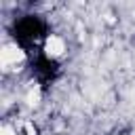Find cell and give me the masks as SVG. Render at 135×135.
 <instances>
[{
    "mask_svg": "<svg viewBox=\"0 0 135 135\" xmlns=\"http://www.w3.org/2000/svg\"><path fill=\"white\" fill-rule=\"evenodd\" d=\"M42 55L46 61H59L68 55V40L61 34H46L42 40Z\"/></svg>",
    "mask_w": 135,
    "mask_h": 135,
    "instance_id": "1",
    "label": "cell"
},
{
    "mask_svg": "<svg viewBox=\"0 0 135 135\" xmlns=\"http://www.w3.org/2000/svg\"><path fill=\"white\" fill-rule=\"evenodd\" d=\"M82 25H84V21H82V19H76V27H82ZM82 34L86 36V30H80V32H78V40H82Z\"/></svg>",
    "mask_w": 135,
    "mask_h": 135,
    "instance_id": "3",
    "label": "cell"
},
{
    "mask_svg": "<svg viewBox=\"0 0 135 135\" xmlns=\"http://www.w3.org/2000/svg\"><path fill=\"white\" fill-rule=\"evenodd\" d=\"M21 135H42V131H40V124L36 122V120H32V118H25L23 122H21Z\"/></svg>",
    "mask_w": 135,
    "mask_h": 135,
    "instance_id": "2",
    "label": "cell"
}]
</instances>
